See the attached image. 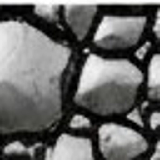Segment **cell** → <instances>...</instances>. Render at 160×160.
Masks as SVG:
<instances>
[{
  "instance_id": "cell-11",
  "label": "cell",
  "mask_w": 160,
  "mask_h": 160,
  "mask_svg": "<svg viewBox=\"0 0 160 160\" xmlns=\"http://www.w3.org/2000/svg\"><path fill=\"white\" fill-rule=\"evenodd\" d=\"M158 125H160V113H158V111H153V113H151V130L158 132Z\"/></svg>"
},
{
  "instance_id": "cell-1",
  "label": "cell",
  "mask_w": 160,
  "mask_h": 160,
  "mask_svg": "<svg viewBox=\"0 0 160 160\" xmlns=\"http://www.w3.org/2000/svg\"><path fill=\"white\" fill-rule=\"evenodd\" d=\"M73 52L21 19L0 21V137L40 134L64 115Z\"/></svg>"
},
{
  "instance_id": "cell-8",
  "label": "cell",
  "mask_w": 160,
  "mask_h": 160,
  "mask_svg": "<svg viewBox=\"0 0 160 160\" xmlns=\"http://www.w3.org/2000/svg\"><path fill=\"white\" fill-rule=\"evenodd\" d=\"M68 127H71V132H87L92 127V120H90L87 113H75L68 120Z\"/></svg>"
},
{
  "instance_id": "cell-6",
  "label": "cell",
  "mask_w": 160,
  "mask_h": 160,
  "mask_svg": "<svg viewBox=\"0 0 160 160\" xmlns=\"http://www.w3.org/2000/svg\"><path fill=\"white\" fill-rule=\"evenodd\" d=\"M61 12H64L66 26L75 35V40H87V35L92 33V26L97 21L99 10L94 5H66Z\"/></svg>"
},
{
  "instance_id": "cell-9",
  "label": "cell",
  "mask_w": 160,
  "mask_h": 160,
  "mask_svg": "<svg viewBox=\"0 0 160 160\" xmlns=\"http://www.w3.org/2000/svg\"><path fill=\"white\" fill-rule=\"evenodd\" d=\"M33 12H35V17H40L45 21H57V17H59V7H54V5H40Z\"/></svg>"
},
{
  "instance_id": "cell-10",
  "label": "cell",
  "mask_w": 160,
  "mask_h": 160,
  "mask_svg": "<svg viewBox=\"0 0 160 160\" xmlns=\"http://www.w3.org/2000/svg\"><path fill=\"white\" fill-rule=\"evenodd\" d=\"M5 151H7L10 155H12V153H14V155H28V148H26L24 144H10Z\"/></svg>"
},
{
  "instance_id": "cell-7",
  "label": "cell",
  "mask_w": 160,
  "mask_h": 160,
  "mask_svg": "<svg viewBox=\"0 0 160 160\" xmlns=\"http://www.w3.org/2000/svg\"><path fill=\"white\" fill-rule=\"evenodd\" d=\"M146 92H148L151 101H158L160 99V61H158V57H151V61H148Z\"/></svg>"
},
{
  "instance_id": "cell-2",
  "label": "cell",
  "mask_w": 160,
  "mask_h": 160,
  "mask_svg": "<svg viewBox=\"0 0 160 160\" xmlns=\"http://www.w3.org/2000/svg\"><path fill=\"white\" fill-rule=\"evenodd\" d=\"M144 73L130 59L87 54L75 85V106L94 115H125L134 108Z\"/></svg>"
},
{
  "instance_id": "cell-4",
  "label": "cell",
  "mask_w": 160,
  "mask_h": 160,
  "mask_svg": "<svg viewBox=\"0 0 160 160\" xmlns=\"http://www.w3.org/2000/svg\"><path fill=\"white\" fill-rule=\"evenodd\" d=\"M97 141H99V153L104 160H137L148 151V141L139 130L118 122H106L101 125Z\"/></svg>"
},
{
  "instance_id": "cell-13",
  "label": "cell",
  "mask_w": 160,
  "mask_h": 160,
  "mask_svg": "<svg viewBox=\"0 0 160 160\" xmlns=\"http://www.w3.org/2000/svg\"><path fill=\"white\" fill-rule=\"evenodd\" d=\"M0 151H2V148H0Z\"/></svg>"
},
{
  "instance_id": "cell-5",
  "label": "cell",
  "mask_w": 160,
  "mask_h": 160,
  "mask_svg": "<svg viewBox=\"0 0 160 160\" xmlns=\"http://www.w3.org/2000/svg\"><path fill=\"white\" fill-rule=\"evenodd\" d=\"M45 160H97L94 146L87 137H80L75 132H66L59 134L50 151H47Z\"/></svg>"
},
{
  "instance_id": "cell-3",
  "label": "cell",
  "mask_w": 160,
  "mask_h": 160,
  "mask_svg": "<svg viewBox=\"0 0 160 160\" xmlns=\"http://www.w3.org/2000/svg\"><path fill=\"white\" fill-rule=\"evenodd\" d=\"M146 33V17L141 14H106L97 24L94 42L104 52L134 50Z\"/></svg>"
},
{
  "instance_id": "cell-12",
  "label": "cell",
  "mask_w": 160,
  "mask_h": 160,
  "mask_svg": "<svg viewBox=\"0 0 160 160\" xmlns=\"http://www.w3.org/2000/svg\"><path fill=\"white\" fill-rule=\"evenodd\" d=\"M148 160H160V151H158V146L153 148V153H151V158Z\"/></svg>"
}]
</instances>
